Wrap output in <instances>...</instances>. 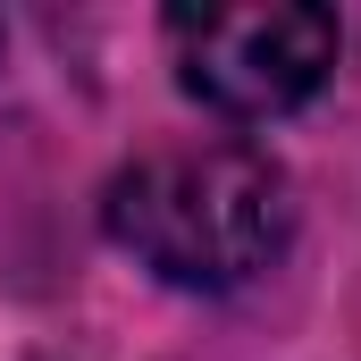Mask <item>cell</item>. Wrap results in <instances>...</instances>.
<instances>
[{"mask_svg": "<svg viewBox=\"0 0 361 361\" xmlns=\"http://www.w3.org/2000/svg\"><path fill=\"white\" fill-rule=\"evenodd\" d=\"M336 17L302 8V0H261V8H169V51H177V85L235 118V126H269L286 109H302L336 68Z\"/></svg>", "mask_w": 361, "mask_h": 361, "instance_id": "obj_2", "label": "cell"}, {"mask_svg": "<svg viewBox=\"0 0 361 361\" xmlns=\"http://www.w3.org/2000/svg\"><path fill=\"white\" fill-rule=\"evenodd\" d=\"M101 227L160 286L227 294L286 252L294 185L252 143H169V152H143L109 177Z\"/></svg>", "mask_w": 361, "mask_h": 361, "instance_id": "obj_1", "label": "cell"}]
</instances>
